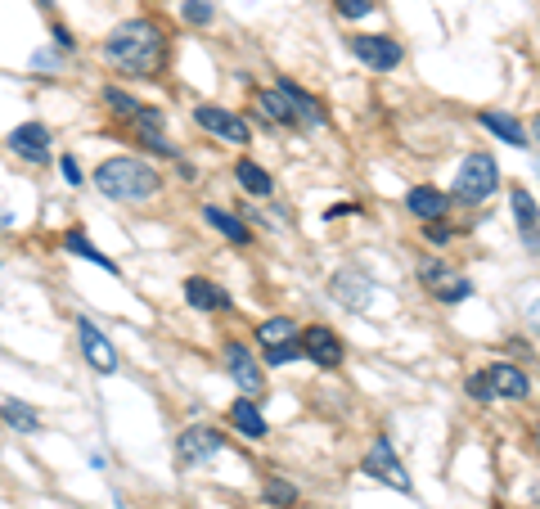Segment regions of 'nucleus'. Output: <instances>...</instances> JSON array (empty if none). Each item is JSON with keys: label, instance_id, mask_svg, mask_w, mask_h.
Listing matches in <instances>:
<instances>
[{"label": "nucleus", "instance_id": "nucleus-1", "mask_svg": "<svg viewBox=\"0 0 540 509\" xmlns=\"http://www.w3.org/2000/svg\"><path fill=\"white\" fill-rule=\"evenodd\" d=\"M167 59V32L153 19H126L122 28H113L104 37V64L113 73L131 77V82H149L162 73Z\"/></svg>", "mask_w": 540, "mask_h": 509}, {"label": "nucleus", "instance_id": "nucleus-2", "mask_svg": "<svg viewBox=\"0 0 540 509\" xmlns=\"http://www.w3.org/2000/svg\"><path fill=\"white\" fill-rule=\"evenodd\" d=\"M90 181H95V190L113 203H144L162 190V172L153 163H144V158H135V154L104 158V163L90 172Z\"/></svg>", "mask_w": 540, "mask_h": 509}, {"label": "nucleus", "instance_id": "nucleus-3", "mask_svg": "<svg viewBox=\"0 0 540 509\" xmlns=\"http://www.w3.org/2000/svg\"><path fill=\"white\" fill-rule=\"evenodd\" d=\"M455 199L459 203H486L495 190H500V167H495V158L486 154V149H477V154H468L464 163H459L455 172Z\"/></svg>", "mask_w": 540, "mask_h": 509}, {"label": "nucleus", "instance_id": "nucleus-4", "mask_svg": "<svg viewBox=\"0 0 540 509\" xmlns=\"http://www.w3.org/2000/svg\"><path fill=\"white\" fill-rule=\"evenodd\" d=\"M221 451H225V437L207 424H189V428H180V437H176V464L180 469H203V464L216 460Z\"/></svg>", "mask_w": 540, "mask_h": 509}, {"label": "nucleus", "instance_id": "nucleus-5", "mask_svg": "<svg viewBox=\"0 0 540 509\" xmlns=\"http://www.w3.org/2000/svg\"><path fill=\"white\" fill-rule=\"evenodd\" d=\"M5 145H9V154H18L32 167L54 163V140H50V127H45V122H23V127H14Z\"/></svg>", "mask_w": 540, "mask_h": 509}, {"label": "nucleus", "instance_id": "nucleus-6", "mask_svg": "<svg viewBox=\"0 0 540 509\" xmlns=\"http://www.w3.org/2000/svg\"><path fill=\"white\" fill-rule=\"evenodd\" d=\"M194 122L207 131V136H221L225 145H252V127L234 109H221V104H198Z\"/></svg>", "mask_w": 540, "mask_h": 509}, {"label": "nucleus", "instance_id": "nucleus-7", "mask_svg": "<svg viewBox=\"0 0 540 509\" xmlns=\"http://www.w3.org/2000/svg\"><path fill=\"white\" fill-rule=\"evenodd\" d=\"M365 478H374V482H387V487H396V491H414V482H410V473H405V464L396 460V451H392V442L387 437H378L374 446H369V455H365Z\"/></svg>", "mask_w": 540, "mask_h": 509}, {"label": "nucleus", "instance_id": "nucleus-8", "mask_svg": "<svg viewBox=\"0 0 540 509\" xmlns=\"http://www.w3.org/2000/svg\"><path fill=\"white\" fill-rule=\"evenodd\" d=\"M351 55H356L365 68H374V73H392V68H401L405 50L396 46L392 37H378V32H360V37H351Z\"/></svg>", "mask_w": 540, "mask_h": 509}, {"label": "nucleus", "instance_id": "nucleus-9", "mask_svg": "<svg viewBox=\"0 0 540 509\" xmlns=\"http://www.w3.org/2000/svg\"><path fill=\"white\" fill-rule=\"evenodd\" d=\"M77 343L95 374H117V347L108 343V334L90 316H77Z\"/></svg>", "mask_w": 540, "mask_h": 509}, {"label": "nucleus", "instance_id": "nucleus-10", "mask_svg": "<svg viewBox=\"0 0 540 509\" xmlns=\"http://www.w3.org/2000/svg\"><path fill=\"white\" fill-rule=\"evenodd\" d=\"M221 356H225V370H230V379L239 383L248 397H257V392L266 388V370H261V361L243 343H234V338H230V343L221 347Z\"/></svg>", "mask_w": 540, "mask_h": 509}, {"label": "nucleus", "instance_id": "nucleus-11", "mask_svg": "<svg viewBox=\"0 0 540 509\" xmlns=\"http://www.w3.org/2000/svg\"><path fill=\"white\" fill-rule=\"evenodd\" d=\"M297 343H302L306 361H315L320 370H338L342 365V338L329 325H306V334H297Z\"/></svg>", "mask_w": 540, "mask_h": 509}, {"label": "nucleus", "instance_id": "nucleus-12", "mask_svg": "<svg viewBox=\"0 0 540 509\" xmlns=\"http://www.w3.org/2000/svg\"><path fill=\"white\" fill-rule=\"evenodd\" d=\"M329 293H333V302H342L347 311H365L369 302H374V280H369L365 271H338L329 280Z\"/></svg>", "mask_w": 540, "mask_h": 509}, {"label": "nucleus", "instance_id": "nucleus-13", "mask_svg": "<svg viewBox=\"0 0 540 509\" xmlns=\"http://www.w3.org/2000/svg\"><path fill=\"white\" fill-rule=\"evenodd\" d=\"M509 203H513V221H518L522 248L540 253V208H536V199H531L522 185H513V190H509Z\"/></svg>", "mask_w": 540, "mask_h": 509}, {"label": "nucleus", "instance_id": "nucleus-14", "mask_svg": "<svg viewBox=\"0 0 540 509\" xmlns=\"http://www.w3.org/2000/svg\"><path fill=\"white\" fill-rule=\"evenodd\" d=\"M486 379H491V392H495V397H504V401L531 397V379L518 370V365H509V361H495L491 370H486Z\"/></svg>", "mask_w": 540, "mask_h": 509}, {"label": "nucleus", "instance_id": "nucleus-15", "mask_svg": "<svg viewBox=\"0 0 540 509\" xmlns=\"http://www.w3.org/2000/svg\"><path fill=\"white\" fill-rule=\"evenodd\" d=\"M185 302L194 311H230L234 307V298L221 289V284L198 280V275H194V280H185Z\"/></svg>", "mask_w": 540, "mask_h": 509}, {"label": "nucleus", "instance_id": "nucleus-16", "mask_svg": "<svg viewBox=\"0 0 540 509\" xmlns=\"http://www.w3.org/2000/svg\"><path fill=\"white\" fill-rule=\"evenodd\" d=\"M230 424H234V433H243L248 442H261V437H266V415H261L257 397H234Z\"/></svg>", "mask_w": 540, "mask_h": 509}, {"label": "nucleus", "instance_id": "nucleus-17", "mask_svg": "<svg viewBox=\"0 0 540 509\" xmlns=\"http://www.w3.org/2000/svg\"><path fill=\"white\" fill-rule=\"evenodd\" d=\"M203 221L216 230V235L230 239V244H239V248L252 244V230H248V221H243L239 212H225V208H216V203H207V208H203Z\"/></svg>", "mask_w": 540, "mask_h": 509}, {"label": "nucleus", "instance_id": "nucleus-18", "mask_svg": "<svg viewBox=\"0 0 540 509\" xmlns=\"http://www.w3.org/2000/svg\"><path fill=\"white\" fill-rule=\"evenodd\" d=\"M405 208H410L419 221H441L450 212V199L441 190H432V185H414V190L405 194Z\"/></svg>", "mask_w": 540, "mask_h": 509}, {"label": "nucleus", "instance_id": "nucleus-19", "mask_svg": "<svg viewBox=\"0 0 540 509\" xmlns=\"http://www.w3.org/2000/svg\"><path fill=\"white\" fill-rule=\"evenodd\" d=\"M275 91H279V95H284V100H288V109H293L297 127H320V122H324L320 104H315L311 95H306V91H302V86H297V82H288V77H284V82H279Z\"/></svg>", "mask_w": 540, "mask_h": 509}, {"label": "nucleus", "instance_id": "nucleus-20", "mask_svg": "<svg viewBox=\"0 0 540 509\" xmlns=\"http://www.w3.org/2000/svg\"><path fill=\"white\" fill-rule=\"evenodd\" d=\"M234 181L243 185V190L252 194V199H270L275 194V181H270V172L261 163H252V158H239L234 163Z\"/></svg>", "mask_w": 540, "mask_h": 509}, {"label": "nucleus", "instance_id": "nucleus-21", "mask_svg": "<svg viewBox=\"0 0 540 509\" xmlns=\"http://www.w3.org/2000/svg\"><path fill=\"white\" fill-rule=\"evenodd\" d=\"M63 253L81 257V262H95L99 271L117 275V262H113V257H104V253H99V248H95V239H86V230H68V235H63Z\"/></svg>", "mask_w": 540, "mask_h": 509}, {"label": "nucleus", "instance_id": "nucleus-22", "mask_svg": "<svg viewBox=\"0 0 540 509\" xmlns=\"http://www.w3.org/2000/svg\"><path fill=\"white\" fill-rule=\"evenodd\" d=\"M477 122H482V127L491 131V136H500L504 145H513V149L527 145V131H522V122H518V118H509V113L486 109V113H477Z\"/></svg>", "mask_w": 540, "mask_h": 509}, {"label": "nucleus", "instance_id": "nucleus-23", "mask_svg": "<svg viewBox=\"0 0 540 509\" xmlns=\"http://www.w3.org/2000/svg\"><path fill=\"white\" fill-rule=\"evenodd\" d=\"M0 419H5V424L14 428V433H23V437L41 433V415H36V410L27 406V401H14V397H9L5 406H0Z\"/></svg>", "mask_w": 540, "mask_h": 509}, {"label": "nucleus", "instance_id": "nucleus-24", "mask_svg": "<svg viewBox=\"0 0 540 509\" xmlns=\"http://www.w3.org/2000/svg\"><path fill=\"white\" fill-rule=\"evenodd\" d=\"M257 104H261V113H266L270 122H279V127H297L293 109H288V100H284L279 91H261V95H257Z\"/></svg>", "mask_w": 540, "mask_h": 509}, {"label": "nucleus", "instance_id": "nucleus-25", "mask_svg": "<svg viewBox=\"0 0 540 509\" xmlns=\"http://www.w3.org/2000/svg\"><path fill=\"white\" fill-rule=\"evenodd\" d=\"M257 338H261V347L288 343V338H297V325L288 316H270V320H261V325H257Z\"/></svg>", "mask_w": 540, "mask_h": 509}, {"label": "nucleus", "instance_id": "nucleus-26", "mask_svg": "<svg viewBox=\"0 0 540 509\" xmlns=\"http://www.w3.org/2000/svg\"><path fill=\"white\" fill-rule=\"evenodd\" d=\"M261 496H266V505H275V509H293L297 505V487L293 482H284V478H270Z\"/></svg>", "mask_w": 540, "mask_h": 509}, {"label": "nucleus", "instance_id": "nucleus-27", "mask_svg": "<svg viewBox=\"0 0 540 509\" xmlns=\"http://www.w3.org/2000/svg\"><path fill=\"white\" fill-rule=\"evenodd\" d=\"M104 104L117 113V118H126V122H131L135 109H140V100H135V95H126L122 86H104Z\"/></svg>", "mask_w": 540, "mask_h": 509}, {"label": "nucleus", "instance_id": "nucleus-28", "mask_svg": "<svg viewBox=\"0 0 540 509\" xmlns=\"http://www.w3.org/2000/svg\"><path fill=\"white\" fill-rule=\"evenodd\" d=\"M432 293H437L441 302H464L468 293H473V284H468L464 275H446V280H441V284H437V289H432Z\"/></svg>", "mask_w": 540, "mask_h": 509}, {"label": "nucleus", "instance_id": "nucleus-29", "mask_svg": "<svg viewBox=\"0 0 540 509\" xmlns=\"http://www.w3.org/2000/svg\"><path fill=\"white\" fill-rule=\"evenodd\" d=\"M180 14H185V23H194V28H207V23L216 19V5L212 0H185Z\"/></svg>", "mask_w": 540, "mask_h": 509}, {"label": "nucleus", "instance_id": "nucleus-30", "mask_svg": "<svg viewBox=\"0 0 540 509\" xmlns=\"http://www.w3.org/2000/svg\"><path fill=\"white\" fill-rule=\"evenodd\" d=\"M293 361H302V343H297V338L266 347V365H293Z\"/></svg>", "mask_w": 540, "mask_h": 509}, {"label": "nucleus", "instance_id": "nucleus-31", "mask_svg": "<svg viewBox=\"0 0 540 509\" xmlns=\"http://www.w3.org/2000/svg\"><path fill=\"white\" fill-rule=\"evenodd\" d=\"M32 68H36V73H41V77H50V73H59V68H63V50H36V55H32Z\"/></svg>", "mask_w": 540, "mask_h": 509}, {"label": "nucleus", "instance_id": "nucleus-32", "mask_svg": "<svg viewBox=\"0 0 540 509\" xmlns=\"http://www.w3.org/2000/svg\"><path fill=\"white\" fill-rule=\"evenodd\" d=\"M333 10H338L342 19H369V14H374V0H333Z\"/></svg>", "mask_w": 540, "mask_h": 509}, {"label": "nucleus", "instance_id": "nucleus-33", "mask_svg": "<svg viewBox=\"0 0 540 509\" xmlns=\"http://www.w3.org/2000/svg\"><path fill=\"white\" fill-rule=\"evenodd\" d=\"M446 275H450V271H446V266H441V262H437V257H428V262H423V266H419V280H423V284H428V289H437V284H441V280H446Z\"/></svg>", "mask_w": 540, "mask_h": 509}, {"label": "nucleus", "instance_id": "nucleus-34", "mask_svg": "<svg viewBox=\"0 0 540 509\" xmlns=\"http://www.w3.org/2000/svg\"><path fill=\"white\" fill-rule=\"evenodd\" d=\"M468 397H473V401H491L495 397L491 379H486V374H473V379H468Z\"/></svg>", "mask_w": 540, "mask_h": 509}, {"label": "nucleus", "instance_id": "nucleus-35", "mask_svg": "<svg viewBox=\"0 0 540 509\" xmlns=\"http://www.w3.org/2000/svg\"><path fill=\"white\" fill-rule=\"evenodd\" d=\"M59 172H63V181H68V185H81V181H86V176H81V163H77L72 154L59 158Z\"/></svg>", "mask_w": 540, "mask_h": 509}, {"label": "nucleus", "instance_id": "nucleus-36", "mask_svg": "<svg viewBox=\"0 0 540 509\" xmlns=\"http://www.w3.org/2000/svg\"><path fill=\"white\" fill-rule=\"evenodd\" d=\"M522 325H527L531 334H540V298H536V302H527V307H522Z\"/></svg>", "mask_w": 540, "mask_h": 509}, {"label": "nucleus", "instance_id": "nucleus-37", "mask_svg": "<svg viewBox=\"0 0 540 509\" xmlns=\"http://www.w3.org/2000/svg\"><path fill=\"white\" fill-rule=\"evenodd\" d=\"M428 239H432V244H446V239H450V230L441 226V221H428Z\"/></svg>", "mask_w": 540, "mask_h": 509}, {"label": "nucleus", "instance_id": "nucleus-38", "mask_svg": "<svg viewBox=\"0 0 540 509\" xmlns=\"http://www.w3.org/2000/svg\"><path fill=\"white\" fill-rule=\"evenodd\" d=\"M54 46H59V50H72V37H68V28H54Z\"/></svg>", "mask_w": 540, "mask_h": 509}, {"label": "nucleus", "instance_id": "nucleus-39", "mask_svg": "<svg viewBox=\"0 0 540 509\" xmlns=\"http://www.w3.org/2000/svg\"><path fill=\"white\" fill-rule=\"evenodd\" d=\"M14 226V212H0V230H9Z\"/></svg>", "mask_w": 540, "mask_h": 509}, {"label": "nucleus", "instance_id": "nucleus-40", "mask_svg": "<svg viewBox=\"0 0 540 509\" xmlns=\"http://www.w3.org/2000/svg\"><path fill=\"white\" fill-rule=\"evenodd\" d=\"M531 136H536V145H540V113H536V127H531Z\"/></svg>", "mask_w": 540, "mask_h": 509}, {"label": "nucleus", "instance_id": "nucleus-41", "mask_svg": "<svg viewBox=\"0 0 540 509\" xmlns=\"http://www.w3.org/2000/svg\"><path fill=\"white\" fill-rule=\"evenodd\" d=\"M536 451H540V428H536Z\"/></svg>", "mask_w": 540, "mask_h": 509}]
</instances>
